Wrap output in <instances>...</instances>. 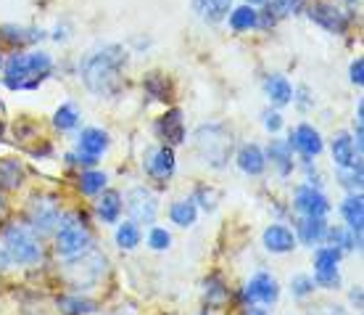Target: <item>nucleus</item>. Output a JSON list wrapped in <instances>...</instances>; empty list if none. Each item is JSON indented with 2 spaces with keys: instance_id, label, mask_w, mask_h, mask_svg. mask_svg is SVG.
Masks as SVG:
<instances>
[{
  "instance_id": "f257e3e1",
  "label": "nucleus",
  "mask_w": 364,
  "mask_h": 315,
  "mask_svg": "<svg viewBox=\"0 0 364 315\" xmlns=\"http://www.w3.org/2000/svg\"><path fill=\"white\" fill-rule=\"evenodd\" d=\"M127 48L122 46H103L100 51L90 53L82 61V80L87 91L95 95L114 98L124 91V66H127Z\"/></svg>"
},
{
  "instance_id": "f03ea898",
  "label": "nucleus",
  "mask_w": 364,
  "mask_h": 315,
  "mask_svg": "<svg viewBox=\"0 0 364 315\" xmlns=\"http://www.w3.org/2000/svg\"><path fill=\"white\" fill-rule=\"evenodd\" d=\"M53 72V58L46 51L35 53H14L3 66V83L11 91H37Z\"/></svg>"
},
{
  "instance_id": "7ed1b4c3",
  "label": "nucleus",
  "mask_w": 364,
  "mask_h": 315,
  "mask_svg": "<svg viewBox=\"0 0 364 315\" xmlns=\"http://www.w3.org/2000/svg\"><path fill=\"white\" fill-rule=\"evenodd\" d=\"M232 146H235V138H232V130L228 125L211 122V125H200L193 133V148L209 167L228 165L232 157Z\"/></svg>"
},
{
  "instance_id": "20e7f679",
  "label": "nucleus",
  "mask_w": 364,
  "mask_h": 315,
  "mask_svg": "<svg viewBox=\"0 0 364 315\" xmlns=\"http://www.w3.org/2000/svg\"><path fill=\"white\" fill-rule=\"evenodd\" d=\"M3 244L6 254L16 265H37L43 259V244L27 222H9L3 228Z\"/></svg>"
},
{
  "instance_id": "39448f33",
  "label": "nucleus",
  "mask_w": 364,
  "mask_h": 315,
  "mask_svg": "<svg viewBox=\"0 0 364 315\" xmlns=\"http://www.w3.org/2000/svg\"><path fill=\"white\" fill-rule=\"evenodd\" d=\"M55 254L58 257H77L92 247V231L90 225L85 222V217H80L77 212L61 217L58 228H55Z\"/></svg>"
},
{
  "instance_id": "423d86ee",
  "label": "nucleus",
  "mask_w": 364,
  "mask_h": 315,
  "mask_svg": "<svg viewBox=\"0 0 364 315\" xmlns=\"http://www.w3.org/2000/svg\"><path fill=\"white\" fill-rule=\"evenodd\" d=\"M103 273H106V257L87 249L77 257H69L64 268V281L74 291H82V289L95 286Z\"/></svg>"
},
{
  "instance_id": "0eeeda50",
  "label": "nucleus",
  "mask_w": 364,
  "mask_h": 315,
  "mask_svg": "<svg viewBox=\"0 0 364 315\" xmlns=\"http://www.w3.org/2000/svg\"><path fill=\"white\" fill-rule=\"evenodd\" d=\"M61 222V204L55 202L53 196H37L29 204V215H27V225L40 236V239H48L53 236L55 228Z\"/></svg>"
},
{
  "instance_id": "6e6552de",
  "label": "nucleus",
  "mask_w": 364,
  "mask_h": 315,
  "mask_svg": "<svg viewBox=\"0 0 364 315\" xmlns=\"http://www.w3.org/2000/svg\"><path fill=\"white\" fill-rule=\"evenodd\" d=\"M124 207H127L129 212V220L137 222V225H146V228H151L156 217H159V196L151 188H146V185L132 188L124 196Z\"/></svg>"
},
{
  "instance_id": "1a4fd4ad",
  "label": "nucleus",
  "mask_w": 364,
  "mask_h": 315,
  "mask_svg": "<svg viewBox=\"0 0 364 315\" xmlns=\"http://www.w3.org/2000/svg\"><path fill=\"white\" fill-rule=\"evenodd\" d=\"M280 299V281L272 276V273H256L251 276L246 286H243V294H240V302L243 307H254V305H274Z\"/></svg>"
},
{
  "instance_id": "9d476101",
  "label": "nucleus",
  "mask_w": 364,
  "mask_h": 315,
  "mask_svg": "<svg viewBox=\"0 0 364 315\" xmlns=\"http://www.w3.org/2000/svg\"><path fill=\"white\" fill-rule=\"evenodd\" d=\"M143 170H146L148 177H154V180H159V183L172 180L174 172H177V157H174V148L166 146V143L148 148L146 157H143Z\"/></svg>"
},
{
  "instance_id": "9b49d317",
  "label": "nucleus",
  "mask_w": 364,
  "mask_h": 315,
  "mask_svg": "<svg viewBox=\"0 0 364 315\" xmlns=\"http://www.w3.org/2000/svg\"><path fill=\"white\" fill-rule=\"evenodd\" d=\"M293 210L299 215H306V217H328L333 204H330L328 196L322 194V188L304 183L293 194Z\"/></svg>"
},
{
  "instance_id": "f8f14e48",
  "label": "nucleus",
  "mask_w": 364,
  "mask_h": 315,
  "mask_svg": "<svg viewBox=\"0 0 364 315\" xmlns=\"http://www.w3.org/2000/svg\"><path fill=\"white\" fill-rule=\"evenodd\" d=\"M293 151H299L301 157L311 162V159H317L322 154V148H325V140L319 135L317 128H311V125H299V128L291 133V138H288Z\"/></svg>"
},
{
  "instance_id": "ddd939ff",
  "label": "nucleus",
  "mask_w": 364,
  "mask_h": 315,
  "mask_svg": "<svg viewBox=\"0 0 364 315\" xmlns=\"http://www.w3.org/2000/svg\"><path fill=\"white\" fill-rule=\"evenodd\" d=\"M311 21H317L319 27H325L333 35H343L348 29V14L343 9H338L333 3H314L309 6Z\"/></svg>"
},
{
  "instance_id": "4468645a",
  "label": "nucleus",
  "mask_w": 364,
  "mask_h": 315,
  "mask_svg": "<svg viewBox=\"0 0 364 315\" xmlns=\"http://www.w3.org/2000/svg\"><path fill=\"white\" fill-rule=\"evenodd\" d=\"M328 217H306V215H301L299 220H296V241L304 244V247H319V244H325V236H328Z\"/></svg>"
},
{
  "instance_id": "2eb2a0df",
  "label": "nucleus",
  "mask_w": 364,
  "mask_h": 315,
  "mask_svg": "<svg viewBox=\"0 0 364 315\" xmlns=\"http://www.w3.org/2000/svg\"><path fill=\"white\" fill-rule=\"evenodd\" d=\"M262 244H264L272 254H288V252H293L296 247H299L296 233H293L288 225H282V222L267 225L264 233H262Z\"/></svg>"
},
{
  "instance_id": "dca6fc26",
  "label": "nucleus",
  "mask_w": 364,
  "mask_h": 315,
  "mask_svg": "<svg viewBox=\"0 0 364 315\" xmlns=\"http://www.w3.org/2000/svg\"><path fill=\"white\" fill-rule=\"evenodd\" d=\"M156 135L172 148L185 143V122H182V111L180 109L164 111V114L159 117V122H156Z\"/></svg>"
},
{
  "instance_id": "f3484780",
  "label": "nucleus",
  "mask_w": 364,
  "mask_h": 315,
  "mask_svg": "<svg viewBox=\"0 0 364 315\" xmlns=\"http://www.w3.org/2000/svg\"><path fill=\"white\" fill-rule=\"evenodd\" d=\"M330 154H333V162L338 167H354L362 162V154L356 151L354 138L348 135L346 130H341L333 135V143H330Z\"/></svg>"
},
{
  "instance_id": "a211bd4d",
  "label": "nucleus",
  "mask_w": 364,
  "mask_h": 315,
  "mask_svg": "<svg viewBox=\"0 0 364 315\" xmlns=\"http://www.w3.org/2000/svg\"><path fill=\"white\" fill-rule=\"evenodd\" d=\"M264 157H267V162H272V167H277V172H280L282 177L293 175L296 162H293V148L288 140H280V138L269 140Z\"/></svg>"
},
{
  "instance_id": "6ab92c4d",
  "label": "nucleus",
  "mask_w": 364,
  "mask_h": 315,
  "mask_svg": "<svg viewBox=\"0 0 364 315\" xmlns=\"http://www.w3.org/2000/svg\"><path fill=\"white\" fill-rule=\"evenodd\" d=\"M122 210H124V202H122V194L114 191V188H103L98 194V202H95V212L103 222L109 225H117L119 217H122Z\"/></svg>"
},
{
  "instance_id": "aec40b11",
  "label": "nucleus",
  "mask_w": 364,
  "mask_h": 315,
  "mask_svg": "<svg viewBox=\"0 0 364 315\" xmlns=\"http://www.w3.org/2000/svg\"><path fill=\"white\" fill-rule=\"evenodd\" d=\"M235 162H237V167H240V170H243L246 175H251V177L264 175V170H267L264 151L256 146V143H246V146H240Z\"/></svg>"
},
{
  "instance_id": "412c9836",
  "label": "nucleus",
  "mask_w": 364,
  "mask_h": 315,
  "mask_svg": "<svg viewBox=\"0 0 364 315\" xmlns=\"http://www.w3.org/2000/svg\"><path fill=\"white\" fill-rule=\"evenodd\" d=\"M341 215H343L346 228H351L356 236H362V231H364V196H362V191L348 194L346 199L341 202Z\"/></svg>"
},
{
  "instance_id": "4be33fe9",
  "label": "nucleus",
  "mask_w": 364,
  "mask_h": 315,
  "mask_svg": "<svg viewBox=\"0 0 364 315\" xmlns=\"http://www.w3.org/2000/svg\"><path fill=\"white\" fill-rule=\"evenodd\" d=\"M24 177H27V170L21 159H0V191H18L24 185Z\"/></svg>"
},
{
  "instance_id": "5701e85b",
  "label": "nucleus",
  "mask_w": 364,
  "mask_h": 315,
  "mask_svg": "<svg viewBox=\"0 0 364 315\" xmlns=\"http://www.w3.org/2000/svg\"><path fill=\"white\" fill-rule=\"evenodd\" d=\"M203 296H206V307L209 310H222L230 302V289L222 281V276H209L203 281Z\"/></svg>"
},
{
  "instance_id": "b1692460",
  "label": "nucleus",
  "mask_w": 364,
  "mask_h": 315,
  "mask_svg": "<svg viewBox=\"0 0 364 315\" xmlns=\"http://www.w3.org/2000/svg\"><path fill=\"white\" fill-rule=\"evenodd\" d=\"M325 244H333V247H338V249L346 254V252L362 249V236H356L346 225H328Z\"/></svg>"
},
{
  "instance_id": "393cba45",
  "label": "nucleus",
  "mask_w": 364,
  "mask_h": 315,
  "mask_svg": "<svg viewBox=\"0 0 364 315\" xmlns=\"http://www.w3.org/2000/svg\"><path fill=\"white\" fill-rule=\"evenodd\" d=\"M109 148V133L100 128H85L80 133V151L90 154V157H100Z\"/></svg>"
},
{
  "instance_id": "a878e982",
  "label": "nucleus",
  "mask_w": 364,
  "mask_h": 315,
  "mask_svg": "<svg viewBox=\"0 0 364 315\" xmlns=\"http://www.w3.org/2000/svg\"><path fill=\"white\" fill-rule=\"evenodd\" d=\"M264 91L274 106H285V103L293 101V85L282 74H269L264 80Z\"/></svg>"
},
{
  "instance_id": "bb28decb",
  "label": "nucleus",
  "mask_w": 364,
  "mask_h": 315,
  "mask_svg": "<svg viewBox=\"0 0 364 315\" xmlns=\"http://www.w3.org/2000/svg\"><path fill=\"white\" fill-rule=\"evenodd\" d=\"M58 310H61V315H92L98 313V302L74 291V294H66L58 299Z\"/></svg>"
},
{
  "instance_id": "cd10ccee",
  "label": "nucleus",
  "mask_w": 364,
  "mask_h": 315,
  "mask_svg": "<svg viewBox=\"0 0 364 315\" xmlns=\"http://www.w3.org/2000/svg\"><path fill=\"white\" fill-rule=\"evenodd\" d=\"M169 220L180 228H191L198 220V207L193 199H177V202L169 207Z\"/></svg>"
},
{
  "instance_id": "c85d7f7f",
  "label": "nucleus",
  "mask_w": 364,
  "mask_h": 315,
  "mask_svg": "<svg viewBox=\"0 0 364 315\" xmlns=\"http://www.w3.org/2000/svg\"><path fill=\"white\" fill-rule=\"evenodd\" d=\"M43 37V32L27 27H16V24H3L0 27V40L9 43V46H29V43H37Z\"/></svg>"
},
{
  "instance_id": "c756f323",
  "label": "nucleus",
  "mask_w": 364,
  "mask_h": 315,
  "mask_svg": "<svg viewBox=\"0 0 364 315\" xmlns=\"http://www.w3.org/2000/svg\"><path fill=\"white\" fill-rule=\"evenodd\" d=\"M109 185V175L106 172H100V170H82V175L77 180V188H80V194L82 196H98L103 188Z\"/></svg>"
},
{
  "instance_id": "7c9ffc66",
  "label": "nucleus",
  "mask_w": 364,
  "mask_h": 315,
  "mask_svg": "<svg viewBox=\"0 0 364 315\" xmlns=\"http://www.w3.org/2000/svg\"><path fill=\"white\" fill-rule=\"evenodd\" d=\"M193 6H196L200 19H206V21L214 24V21H222V19L228 16L232 0H193Z\"/></svg>"
},
{
  "instance_id": "2f4dec72",
  "label": "nucleus",
  "mask_w": 364,
  "mask_h": 315,
  "mask_svg": "<svg viewBox=\"0 0 364 315\" xmlns=\"http://www.w3.org/2000/svg\"><path fill=\"white\" fill-rule=\"evenodd\" d=\"M143 88H146L148 95H154L159 101L172 98V85H169V80L161 72H148L146 80H143Z\"/></svg>"
},
{
  "instance_id": "473e14b6",
  "label": "nucleus",
  "mask_w": 364,
  "mask_h": 315,
  "mask_svg": "<svg viewBox=\"0 0 364 315\" xmlns=\"http://www.w3.org/2000/svg\"><path fill=\"white\" fill-rule=\"evenodd\" d=\"M343 259V252L333 247V244H319L314 249V270H328V268H338Z\"/></svg>"
},
{
  "instance_id": "72a5a7b5",
  "label": "nucleus",
  "mask_w": 364,
  "mask_h": 315,
  "mask_svg": "<svg viewBox=\"0 0 364 315\" xmlns=\"http://www.w3.org/2000/svg\"><path fill=\"white\" fill-rule=\"evenodd\" d=\"M143 241V231H140V225L132 220L127 222H119V228H117V244H119V249H135L137 244Z\"/></svg>"
},
{
  "instance_id": "f704fd0d",
  "label": "nucleus",
  "mask_w": 364,
  "mask_h": 315,
  "mask_svg": "<svg viewBox=\"0 0 364 315\" xmlns=\"http://www.w3.org/2000/svg\"><path fill=\"white\" fill-rule=\"evenodd\" d=\"M53 125L61 133H69V130L77 128L80 125V111H77V106L74 103H61L53 114Z\"/></svg>"
},
{
  "instance_id": "c9c22d12",
  "label": "nucleus",
  "mask_w": 364,
  "mask_h": 315,
  "mask_svg": "<svg viewBox=\"0 0 364 315\" xmlns=\"http://www.w3.org/2000/svg\"><path fill=\"white\" fill-rule=\"evenodd\" d=\"M259 24V11H254L251 6H240V9L232 11L230 16V27L235 32H246V29H254Z\"/></svg>"
},
{
  "instance_id": "e433bc0d",
  "label": "nucleus",
  "mask_w": 364,
  "mask_h": 315,
  "mask_svg": "<svg viewBox=\"0 0 364 315\" xmlns=\"http://www.w3.org/2000/svg\"><path fill=\"white\" fill-rule=\"evenodd\" d=\"M338 183L346 188L348 194H356L362 191L364 185V172H362V162L354 167H341V175H338Z\"/></svg>"
},
{
  "instance_id": "4c0bfd02",
  "label": "nucleus",
  "mask_w": 364,
  "mask_h": 315,
  "mask_svg": "<svg viewBox=\"0 0 364 315\" xmlns=\"http://www.w3.org/2000/svg\"><path fill=\"white\" fill-rule=\"evenodd\" d=\"M191 199L196 202V207L206 210V212H214L219 199H222V194H219L217 188H211V185H198V188H196V194H193Z\"/></svg>"
},
{
  "instance_id": "58836bf2",
  "label": "nucleus",
  "mask_w": 364,
  "mask_h": 315,
  "mask_svg": "<svg viewBox=\"0 0 364 315\" xmlns=\"http://www.w3.org/2000/svg\"><path fill=\"white\" fill-rule=\"evenodd\" d=\"M314 291H317V284H314L311 276L299 273V276L291 278V294L296 296V299H309V296H314Z\"/></svg>"
},
{
  "instance_id": "ea45409f",
  "label": "nucleus",
  "mask_w": 364,
  "mask_h": 315,
  "mask_svg": "<svg viewBox=\"0 0 364 315\" xmlns=\"http://www.w3.org/2000/svg\"><path fill=\"white\" fill-rule=\"evenodd\" d=\"M148 247L154 252H166L172 247V233L161 228V225H151V233H148Z\"/></svg>"
},
{
  "instance_id": "a19ab883",
  "label": "nucleus",
  "mask_w": 364,
  "mask_h": 315,
  "mask_svg": "<svg viewBox=\"0 0 364 315\" xmlns=\"http://www.w3.org/2000/svg\"><path fill=\"white\" fill-rule=\"evenodd\" d=\"M314 284L322 289H341V270L338 268H328V270H314Z\"/></svg>"
},
{
  "instance_id": "79ce46f5",
  "label": "nucleus",
  "mask_w": 364,
  "mask_h": 315,
  "mask_svg": "<svg viewBox=\"0 0 364 315\" xmlns=\"http://www.w3.org/2000/svg\"><path fill=\"white\" fill-rule=\"evenodd\" d=\"M306 315H351L343 305H336V302H319V305L309 307Z\"/></svg>"
},
{
  "instance_id": "37998d69",
  "label": "nucleus",
  "mask_w": 364,
  "mask_h": 315,
  "mask_svg": "<svg viewBox=\"0 0 364 315\" xmlns=\"http://www.w3.org/2000/svg\"><path fill=\"white\" fill-rule=\"evenodd\" d=\"M264 128L269 133H280L282 130V114L280 111H264Z\"/></svg>"
},
{
  "instance_id": "c03bdc74",
  "label": "nucleus",
  "mask_w": 364,
  "mask_h": 315,
  "mask_svg": "<svg viewBox=\"0 0 364 315\" xmlns=\"http://www.w3.org/2000/svg\"><path fill=\"white\" fill-rule=\"evenodd\" d=\"M69 165H80V167H95V162H98V157H90V154H69Z\"/></svg>"
},
{
  "instance_id": "a18cd8bd",
  "label": "nucleus",
  "mask_w": 364,
  "mask_h": 315,
  "mask_svg": "<svg viewBox=\"0 0 364 315\" xmlns=\"http://www.w3.org/2000/svg\"><path fill=\"white\" fill-rule=\"evenodd\" d=\"M351 83H354V85L364 83V61H362V58H356L354 64H351Z\"/></svg>"
},
{
  "instance_id": "49530a36",
  "label": "nucleus",
  "mask_w": 364,
  "mask_h": 315,
  "mask_svg": "<svg viewBox=\"0 0 364 315\" xmlns=\"http://www.w3.org/2000/svg\"><path fill=\"white\" fill-rule=\"evenodd\" d=\"M348 296H351V305H354V307H356V313H359V310H362V307H364L362 286H359V284H356V286L351 289V291H348Z\"/></svg>"
},
{
  "instance_id": "de8ad7c7",
  "label": "nucleus",
  "mask_w": 364,
  "mask_h": 315,
  "mask_svg": "<svg viewBox=\"0 0 364 315\" xmlns=\"http://www.w3.org/2000/svg\"><path fill=\"white\" fill-rule=\"evenodd\" d=\"M9 217V202H6V191H0V220Z\"/></svg>"
},
{
  "instance_id": "09e8293b",
  "label": "nucleus",
  "mask_w": 364,
  "mask_h": 315,
  "mask_svg": "<svg viewBox=\"0 0 364 315\" xmlns=\"http://www.w3.org/2000/svg\"><path fill=\"white\" fill-rule=\"evenodd\" d=\"M246 315H269V313H267V310H262V307H248V313Z\"/></svg>"
},
{
  "instance_id": "8fccbe9b",
  "label": "nucleus",
  "mask_w": 364,
  "mask_h": 315,
  "mask_svg": "<svg viewBox=\"0 0 364 315\" xmlns=\"http://www.w3.org/2000/svg\"><path fill=\"white\" fill-rule=\"evenodd\" d=\"M6 268H9V254L0 252V270H6Z\"/></svg>"
},
{
  "instance_id": "3c124183",
  "label": "nucleus",
  "mask_w": 364,
  "mask_h": 315,
  "mask_svg": "<svg viewBox=\"0 0 364 315\" xmlns=\"http://www.w3.org/2000/svg\"><path fill=\"white\" fill-rule=\"evenodd\" d=\"M3 66H6V64H3V56H0V74H3Z\"/></svg>"
},
{
  "instance_id": "603ef678",
  "label": "nucleus",
  "mask_w": 364,
  "mask_h": 315,
  "mask_svg": "<svg viewBox=\"0 0 364 315\" xmlns=\"http://www.w3.org/2000/svg\"><path fill=\"white\" fill-rule=\"evenodd\" d=\"M251 3H267V0H251Z\"/></svg>"
},
{
  "instance_id": "864d4df0",
  "label": "nucleus",
  "mask_w": 364,
  "mask_h": 315,
  "mask_svg": "<svg viewBox=\"0 0 364 315\" xmlns=\"http://www.w3.org/2000/svg\"><path fill=\"white\" fill-rule=\"evenodd\" d=\"M0 135H3V122H0Z\"/></svg>"
}]
</instances>
